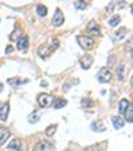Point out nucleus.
Masks as SVG:
<instances>
[{
	"label": "nucleus",
	"instance_id": "bb28decb",
	"mask_svg": "<svg viewBox=\"0 0 133 151\" xmlns=\"http://www.w3.org/2000/svg\"><path fill=\"white\" fill-rule=\"evenodd\" d=\"M81 104H83V107H89V106H92V102L89 99H87V98H85V99L81 100Z\"/></svg>",
	"mask_w": 133,
	"mask_h": 151
},
{
	"label": "nucleus",
	"instance_id": "cd10ccee",
	"mask_svg": "<svg viewBox=\"0 0 133 151\" xmlns=\"http://www.w3.org/2000/svg\"><path fill=\"white\" fill-rule=\"evenodd\" d=\"M17 35H19V29H15V32L11 35V40H16Z\"/></svg>",
	"mask_w": 133,
	"mask_h": 151
},
{
	"label": "nucleus",
	"instance_id": "6ab92c4d",
	"mask_svg": "<svg viewBox=\"0 0 133 151\" xmlns=\"http://www.w3.org/2000/svg\"><path fill=\"white\" fill-rule=\"evenodd\" d=\"M129 104H130L129 100H127V99H121V100H120V104H119V111L124 114V111L128 109V106H129Z\"/></svg>",
	"mask_w": 133,
	"mask_h": 151
},
{
	"label": "nucleus",
	"instance_id": "c756f323",
	"mask_svg": "<svg viewBox=\"0 0 133 151\" xmlns=\"http://www.w3.org/2000/svg\"><path fill=\"white\" fill-rule=\"evenodd\" d=\"M3 91V84H1V83H0V92Z\"/></svg>",
	"mask_w": 133,
	"mask_h": 151
},
{
	"label": "nucleus",
	"instance_id": "dca6fc26",
	"mask_svg": "<svg viewBox=\"0 0 133 151\" xmlns=\"http://www.w3.org/2000/svg\"><path fill=\"white\" fill-rule=\"evenodd\" d=\"M52 104H53V107L56 110H59V109H63L64 106H67V100H65V99H60V98H55Z\"/></svg>",
	"mask_w": 133,
	"mask_h": 151
},
{
	"label": "nucleus",
	"instance_id": "f03ea898",
	"mask_svg": "<svg viewBox=\"0 0 133 151\" xmlns=\"http://www.w3.org/2000/svg\"><path fill=\"white\" fill-rule=\"evenodd\" d=\"M77 43L80 44V47H81L83 50H91L93 48V39L89 36H77Z\"/></svg>",
	"mask_w": 133,
	"mask_h": 151
},
{
	"label": "nucleus",
	"instance_id": "5701e85b",
	"mask_svg": "<svg viewBox=\"0 0 133 151\" xmlns=\"http://www.w3.org/2000/svg\"><path fill=\"white\" fill-rule=\"evenodd\" d=\"M125 32H127V28H124V27H122V28H120L117 32H115L113 37H115V39H117V40H119V39H121V37L125 35Z\"/></svg>",
	"mask_w": 133,
	"mask_h": 151
},
{
	"label": "nucleus",
	"instance_id": "393cba45",
	"mask_svg": "<svg viewBox=\"0 0 133 151\" xmlns=\"http://www.w3.org/2000/svg\"><path fill=\"white\" fill-rule=\"evenodd\" d=\"M37 119H39V114H37L36 111L32 112V114L28 116V122H29V123H36Z\"/></svg>",
	"mask_w": 133,
	"mask_h": 151
},
{
	"label": "nucleus",
	"instance_id": "6e6552de",
	"mask_svg": "<svg viewBox=\"0 0 133 151\" xmlns=\"http://www.w3.org/2000/svg\"><path fill=\"white\" fill-rule=\"evenodd\" d=\"M87 32L88 34H91L92 36H99L100 35V27L97 26L95 22H91V23L88 24V27H87Z\"/></svg>",
	"mask_w": 133,
	"mask_h": 151
},
{
	"label": "nucleus",
	"instance_id": "9b49d317",
	"mask_svg": "<svg viewBox=\"0 0 133 151\" xmlns=\"http://www.w3.org/2000/svg\"><path fill=\"white\" fill-rule=\"evenodd\" d=\"M8 112H9V103L6 102L1 107H0V120L6 122L7 118H8Z\"/></svg>",
	"mask_w": 133,
	"mask_h": 151
},
{
	"label": "nucleus",
	"instance_id": "20e7f679",
	"mask_svg": "<svg viewBox=\"0 0 133 151\" xmlns=\"http://www.w3.org/2000/svg\"><path fill=\"white\" fill-rule=\"evenodd\" d=\"M37 102H39V104L41 106V107H49V106H52V103H53V98L48 94H40L39 96H37Z\"/></svg>",
	"mask_w": 133,
	"mask_h": 151
},
{
	"label": "nucleus",
	"instance_id": "c85d7f7f",
	"mask_svg": "<svg viewBox=\"0 0 133 151\" xmlns=\"http://www.w3.org/2000/svg\"><path fill=\"white\" fill-rule=\"evenodd\" d=\"M12 51H14V48H12V46H8V47H7V48H6V54H11Z\"/></svg>",
	"mask_w": 133,
	"mask_h": 151
},
{
	"label": "nucleus",
	"instance_id": "1a4fd4ad",
	"mask_svg": "<svg viewBox=\"0 0 133 151\" xmlns=\"http://www.w3.org/2000/svg\"><path fill=\"white\" fill-rule=\"evenodd\" d=\"M92 63H93V58L89 56V55H85V56H83L81 59H80V64H81V67L84 70L91 68Z\"/></svg>",
	"mask_w": 133,
	"mask_h": 151
},
{
	"label": "nucleus",
	"instance_id": "f257e3e1",
	"mask_svg": "<svg viewBox=\"0 0 133 151\" xmlns=\"http://www.w3.org/2000/svg\"><path fill=\"white\" fill-rule=\"evenodd\" d=\"M59 47V40L55 37V39L51 40V44L49 46H47V44H44V46H41L39 48V55L41 58H47L48 55L52 54V51H55V50Z\"/></svg>",
	"mask_w": 133,
	"mask_h": 151
},
{
	"label": "nucleus",
	"instance_id": "f8f14e48",
	"mask_svg": "<svg viewBox=\"0 0 133 151\" xmlns=\"http://www.w3.org/2000/svg\"><path fill=\"white\" fill-rule=\"evenodd\" d=\"M9 135H11V132H9L8 128L0 127V146H3L6 143V140H8Z\"/></svg>",
	"mask_w": 133,
	"mask_h": 151
},
{
	"label": "nucleus",
	"instance_id": "9d476101",
	"mask_svg": "<svg viewBox=\"0 0 133 151\" xmlns=\"http://www.w3.org/2000/svg\"><path fill=\"white\" fill-rule=\"evenodd\" d=\"M8 150L9 151H23V146H21V142L19 139H12L8 145Z\"/></svg>",
	"mask_w": 133,
	"mask_h": 151
},
{
	"label": "nucleus",
	"instance_id": "4468645a",
	"mask_svg": "<svg viewBox=\"0 0 133 151\" xmlns=\"http://www.w3.org/2000/svg\"><path fill=\"white\" fill-rule=\"evenodd\" d=\"M112 123H113V127L116 128V130H120V128L124 127V120H122L120 116H113L112 118Z\"/></svg>",
	"mask_w": 133,
	"mask_h": 151
},
{
	"label": "nucleus",
	"instance_id": "0eeeda50",
	"mask_svg": "<svg viewBox=\"0 0 133 151\" xmlns=\"http://www.w3.org/2000/svg\"><path fill=\"white\" fill-rule=\"evenodd\" d=\"M63 23H64V15H63L61 9L57 8L56 12H55V15H53V17H52V24H53L55 27H60Z\"/></svg>",
	"mask_w": 133,
	"mask_h": 151
},
{
	"label": "nucleus",
	"instance_id": "a878e982",
	"mask_svg": "<svg viewBox=\"0 0 133 151\" xmlns=\"http://www.w3.org/2000/svg\"><path fill=\"white\" fill-rule=\"evenodd\" d=\"M8 83L12 86V87H17L21 82H20V79H17V78H12V79H8Z\"/></svg>",
	"mask_w": 133,
	"mask_h": 151
},
{
	"label": "nucleus",
	"instance_id": "f3484780",
	"mask_svg": "<svg viewBox=\"0 0 133 151\" xmlns=\"http://www.w3.org/2000/svg\"><path fill=\"white\" fill-rule=\"evenodd\" d=\"M117 76H119V80L122 82L124 80V76H125V63H121L117 68Z\"/></svg>",
	"mask_w": 133,
	"mask_h": 151
},
{
	"label": "nucleus",
	"instance_id": "a211bd4d",
	"mask_svg": "<svg viewBox=\"0 0 133 151\" xmlns=\"http://www.w3.org/2000/svg\"><path fill=\"white\" fill-rule=\"evenodd\" d=\"M124 114H125V119L129 123H132L133 122V110H132V107H130V104L128 106V109L124 111Z\"/></svg>",
	"mask_w": 133,
	"mask_h": 151
},
{
	"label": "nucleus",
	"instance_id": "b1692460",
	"mask_svg": "<svg viewBox=\"0 0 133 151\" xmlns=\"http://www.w3.org/2000/svg\"><path fill=\"white\" fill-rule=\"evenodd\" d=\"M75 8L76 9H85L87 8V3H85L84 0H79V1L75 3Z\"/></svg>",
	"mask_w": 133,
	"mask_h": 151
},
{
	"label": "nucleus",
	"instance_id": "39448f33",
	"mask_svg": "<svg viewBox=\"0 0 133 151\" xmlns=\"http://www.w3.org/2000/svg\"><path fill=\"white\" fill-rule=\"evenodd\" d=\"M97 80H99L100 83L110 82V80H112V74H110V71L107 68H101L99 71V74H97Z\"/></svg>",
	"mask_w": 133,
	"mask_h": 151
},
{
	"label": "nucleus",
	"instance_id": "4be33fe9",
	"mask_svg": "<svg viewBox=\"0 0 133 151\" xmlns=\"http://www.w3.org/2000/svg\"><path fill=\"white\" fill-rule=\"evenodd\" d=\"M56 130H57V124L48 126V127H47V130H46V135H47V137H52V135L56 132Z\"/></svg>",
	"mask_w": 133,
	"mask_h": 151
},
{
	"label": "nucleus",
	"instance_id": "7ed1b4c3",
	"mask_svg": "<svg viewBox=\"0 0 133 151\" xmlns=\"http://www.w3.org/2000/svg\"><path fill=\"white\" fill-rule=\"evenodd\" d=\"M53 148H55L53 143L49 142V140L43 139V140H40L36 146H35L33 151H52Z\"/></svg>",
	"mask_w": 133,
	"mask_h": 151
},
{
	"label": "nucleus",
	"instance_id": "aec40b11",
	"mask_svg": "<svg viewBox=\"0 0 133 151\" xmlns=\"http://www.w3.org/2000/svg\"><path fill=\"white\" fill-rule=\"evenodd\" d=\"M36 12H37V15L41 16V17L47 16V7L43 6V4H39V6L36 7Z\"/></svg>",
	"mask_w": 133,
	"mask_h": 151
},
{
	"label": "nucleus",
	"instance_id": "423d86ee",
	"mask_svg": "<svg viewBox=\"0 0 133 151\" xmlns=\"http://www.w3.org/2000/svg\"><path fill=\"white\" fill-rule=\"evenodd\" d=\"M28 46H29L28 36H27V35H23V36H20L19 40H17V50H19V51L26 52L27 50H28Z\"/></svg>",
	"mask_w": 133,
	"mask_h": 151
},
{
	"label": "nucleus",
	"instance_id": "412c9836",
	"mask_svg": "<svg viewBox=\"0 0 133 151\" xmlns=\"http://www.w3.org/2000/svg\"><path fill=\"white\" fill-rule=\"evenodd\" d=\"M120 20H121V17L119 16V15H115V16H112L109 19V22H108V23H109V26L110 27H116L117 24L120 23Z\"/></svg>",
	"mask_w": 133,
	"mask_h": 151
},
{
	"label": "nucleus",
	"instance_id": "2eb2a0df",
	"mask_svg": "<svg viewBox=\"0 0 133 151\" xmlns=\"http://www.w3.org/2000/svg\"><path fill=\"white\" fill-rule=\"evenodd\" d=\"M107 147V143H99V145H93L85 148V151H104V148Z\"/></svg>",
	"mask_w": 133,
	"mask_h": 151
},
{
	"label": "nucleus",
	"instance_id": "ddd939ff",
	"mask_svg": "<svg viewBox=\"0 0 133 151\" xmlns=\"http://www.w3.org/2000/svg\"><path fill=\"white\" fill-rule=\"evenodd\" d=\"M91 128L93 130V131H97V132H102L107 130V127H105L104 122L102 120H96V122H93L91 124Z\"/></svg>",
	"mask_w": 133,
	"mask_h": 151
}]
</instances>
